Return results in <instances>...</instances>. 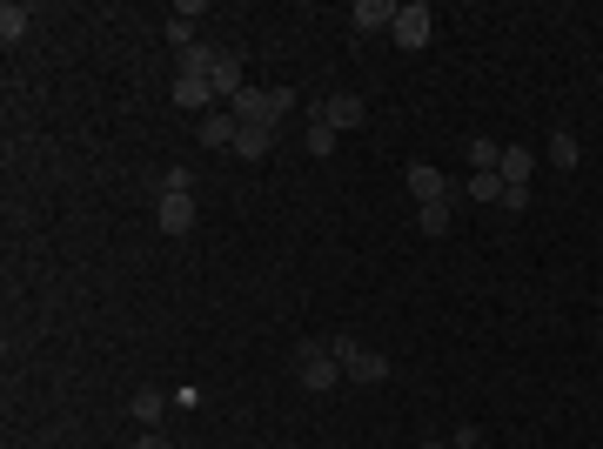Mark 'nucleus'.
I'll list each match as a JSON object with an SVG mask.
<instances>
[{
    "label": "nucleus",
    "instance_id": "4468645a",
    "mask_svg": "<svg viewBox=\"0 0 603 449\" xmlns=\"http://www.w3.org/2000/svg\"><path fill=\"white\" fill-rule=\"evenodd\" d=\"M530 175H536L530 148H503V188H530Z\"/></svg>",
    "mask_w": 603,
    "mask_h": 449
},
{
    "label": "nucleus",
    "instance_id": "f03ea898",
    "mask_svg": "<svg viewBox=\"0 0 603 449\" xmlns=\"http://www.w3.org/2000/svg\"><path fill=\"white\" fill-rule=\"evenodd\" d=\"M295 382H302L309 396H329L335 382H342V362H335L329 342H295Z\"/></svg>",
    "mask_w": 603,
    "mask_h": 449
},
{
    "label": "nucleus",
    "instance_id": "dca6fc26",
    "mask_svg": "<svg viewBox=\"0 0 603 449\" xmlns=\"http://www.w3.org/2000/svg\"><path fill=\"white\" fill-rule=\"evenodd\" d=\"M215 54H222V47H181V61H175V74H201V81H208V74H215Z\"/></svg>",
    "mask_w": 603,
    "mask_h": 449
},
{
    "label": "nucleus",
    "instance_id": "b1692460",
    "mask_svg": "<svg viewBox=\"0 0 603 449\" xmlns=\"http://www.w3.org/2000/svg\"><path fill=\"white\" fill-rule=\"evenodd\" d=\"M134 449H175V443H168L161 429H141V436H134Z\"/></svg>",
    "mask_w": 603,
    "mask_h": 449
},
{
    "label": "nucleus",
    "instance_id": "39448f33",
    "mask_svg": "<svg viewBox=\"0 0 603 449\" xmlns=\"http://www.w3.org/2000/svg\"><path fill=\"white\" fill-rule=\"evenodd\" d=\"M429 21H436V14H429L423 0H409V7H396V27H389V34H396V47L416 54V47H429Z\"/></svg>",
    "mask_w": 603,
    "mask_h": 449
},
{
    "label": "nucleus",
    "instance_id": "9b49d317",
    "mask_svg": "<svg viewBox=\"0 0 603 449\" xmlns=\"http://www.w3.org/2000/svg\"><path fill=\"white\" fill-rule=\"evenodd\" d=\"M27 27H34V7H27V0H7V7H0V41L21 47V41H27Z\"/></svg>",
    "mask_w": 603,
    "mask_h": 449
},
{
    "label": "nucleus",
    "instance_id": "412c9836",
    "mask_svg": "<svg viewBox=\"0 0 603 449\" xmlns=\"http://www.w3.org/2000/svg\"><path fill=\"white\" fill-rule=\"evenodd\" d=\"M302 141H309V155H315V161H322V155H335V128H322V121H315V128H309Z\"/></svg>",
    "mask_w": 603,
    "mask_h": 449
},
{
    "label": "nucleus",
    "instance_id": "7ed1b4c3",
    "mask_svg": "<svg viewBox=\"0 0 603 449\" xmlns=\"http://www.w3.org/2000/svg\"><path fill=\"white\" fill-rule=\"evenodd\" d=\"M329 349H335V362H342V376H349V382H389V356L362 349L356 336H335Z\"/></svg>",
    "mask_w": 603,
    "mask_h": 449
},
{
    "label": "nucleus",
    "instance_id": "1a4fd4ad",
    "mask_svg": "<svg viewBox=\"0 0 603 449\" xmlns=\"http://www.w3.org/2000/svg\"><path fill=\"white\" fill-rule=\"evenodd\" d=\"M208 81H215V94H222V101H235V94L248 88V81H242V54H235V47H222V54H215V74H208Z\"/></svg>",
    "mask_w": 603,
    "mask_h": 449
},
{
    "label": "nucleus",
    "instance_id": "a211bd4d",
    "mask_svg": "<svg viewBox=\"0 0 603 449\" xmlns=\"http://www.w3.org/2000/svg\"><path fill=\"white\" fill-rule=\"evenodd\" d=\"M469 202H503V175H496V168L469 175Z\"/></svg>",
    "mask_w": 603,
    "mask_h": 449
},
{
    "label": "nucleus",
    "instance_id": "2eb2a0df",
    "mask_svg": "<svg viewBox=\"0 0 603 449\" xmlns=\"http://www.w3.org/2000/svg\"><path fill=\"white\" fill-rule=\"evenodd\" d=\"M268 148H275V128H242V135H235V148H228V155H242V161H262Z\"/></svg>",
    "mask_w": 603,
    "mask_h": 449
},
{
    "label": "nucleus",
    "instance_id": "4be33fe9",
    "mask_svg": "<svg viewBox=\"0 0 603 449\" xmlns=\"http://www.w3.org/2000/svg\"><path fill=\"white\" fill-rule=\"evenodd\" d=\"M168 41H175V47H195V21H181V14H175V21H168Z\"/></svg>",
    "mask_w": 603,
    "mask_h": 449
},
{
    "label": "nucleus",
    "instance_id": "9d476101",
    "mask_svg": "<svg viewBox=\"0 0 603 449\" xmlns=\"http://www.w3.org/2000/svg\"><path fill=\"white\" fill-rule=\"evenodd\" d=\"M128 409H134V423L141 429H161V416H168V389H134Z\"/></svg>",
    "mask_w": 603,
    "mask_h": 449
},
{
    "label": "nucleus",
    "instance_id": "393cba45",
    "mask_svg": "<svg viewBox=\"0 0 603 449\" xmlns=\"http://www.w3.org/2000/svg\"><path fill=\"white\" fill-rule=\"evenodd\" d=\"M449 449H476V429L463 423V429H456V443H449Z\"/></svg>",
    "mask_w": 603,
    "mask_h": 449
},
{
    "label": "nucleus",
    "instance_id": "f3484780",
    "mask_svg": "<svg viewBox=\"0 0 603 449\" xmlns=\"http://www.w3.org/2000/svg\"><path fill=\"white\" fill-rule=\"evenodd\" d=\"M469 168H476V175H483V168H496V175H503V148H496L490 135H476V141H469Z\"/></svg>",
    "mask_w": 603,
    "mask_h": 449
},
{
    "label": "nucleus",
    "instance_id": "5701e85b",
    "mask_svg": "<svg viewBox=\"0 0 603 449\" xmlns=\"http://www.w3.org/2000/svg\"><path fill=\"white\" fill-rule=\"evenodd\" d=\"M530 208V188H503V215H523Z\"/></svg>",
    "mask_w": 603,
    "mask_h": 449
},
{
    "label": "nucleus",
    "instance_id": "0eeeda50",
    "mask_svg": "<svg viewBox=\"0 0 603 449\" xmlns=\"http://www.w3.org/2000/svg\"><path fill=\"white\" fill-rule=\"evenodd\" d=\"M409 195H416V208H429V202H449V181L436 175V168H429V161H409Z\"/></svg>",
    "mask_w": 603,
    "mask_h": 449
},
{
    "label": "nucleus",
    "instance_id": "6ab92c4d",
    "mask_svg": "<svg viewBox=\"0 0 603 449\" xmlns=\"http://www.w3.org/2000/svg\"><path fill=\"white\" fill-rule=\"evenodd\" d=\"M550 161L557 168H577V135L570 128H550Z\"/></svg>",
    "mask_w": 603,
    "mask_h": 449
},
{
    "label": "nucleus",
    "instance_id": "20e7f679",
    "mask_svg": "<svg viewBox=\"0 0 603 449\" xmlns=\"http://www.w3.org/2000/svg\"><path fill=\"white\" fill-rule=\"evenodd\" d=\"M155 222H161V235H195V195H188V188H161Z\"/></svg>",
    "mask_w": 603,
    "mask_h": 449
},
{
    "label": "nucleus",
    "instance_id": "6e6552de",
    "mask_svg": "<svg viewBox=\"0 0 603 449\" xmlns=\"http://www.w3.org/2000/svg\"><path fill=\"white\" fill-rule=\"evenodd\" d=\"M235 135H242V121H235V114H201V128H195V141L201 148H235Z\"/></svg>",
    "mask_w": 603,
    "mask_h": 449
},
{
    "label": "nucleus",
    "instance_id": "f257e3e1",
    "mask_svg": "<svg viewBox=\"0 0 603 449\" xmlns=\"http://www.w3.org/2000/svg\"><path fill=\"white\" fill-rule=\"evenodd\" d=\"M228 114H235L242 128H275L282 114H295V88H242L228 101Z\"/></svg>",
    "mask_w": 603,
    "mask_h": 449
},
{
    "label": "nucleus",
    "instance_id": "423d86ee",
    "mask_svg": "<svg viewBox=\"0 0 603 449\" xmlns=\"http://www.w3.org/2000/svg\"><path fill=\"white\" fill-rule=\"evenodd\" d=\"M315 121L335 128V135H342V128H356V121H362V94H329V101H315Z\"/></svg>",
    "mask_w": 603,
    "mask_h": 449
},
{
    "label": "nucleus",
    "instance_id": "ddd939ff",
    "mask_svg": "<svg viewBox=\"0 0 603 449\" xmlns=\"http://www.w3.org/2000/svg\"><path fill=\"white\" fill-rule=\"evenodd\" d=\"M215 101V81H201V74H175V108H208Z\"/></svg>",
    "mask_w": 603,
    "mask_h": 449
},
{
    "label": "nucleus",
    "instance_id": "f8f14e48",
    "mask_svg": "<svg viewBox=\"0 0 603 449\" xmlns=\"http://www.w3.org/2000/svg\"><path fill=\"white\" fill-rule=\"evenodd\" d=\"M349 21H356L362 34H382V27H396V7H389V0H356Z\"/></svg>",
    "mask_w": 603,
    "mask_h": 449
},
{
    "label": "nucleus",
    "instance_id": "aec40b11",
    "mask_svg": "<svg viewBox=\"0 0 603 449\" xmlns=\"http://www.w3.org/2000/svg\"><path fill=\"white\" fill-rule=\"evenodd\" d=\"M416 228H423V235H449V202H429V208H416Z\"/></svg>",
    "mask_w": 603,
    "mask_h": 449
}]
</instances>
